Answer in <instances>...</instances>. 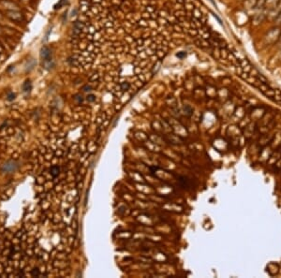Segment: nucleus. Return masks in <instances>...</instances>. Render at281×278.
Here are the masks:
<instances>
[{
	"label": "nucleus",
	"instance_id": "f257e3e1",
	"mask_svg": "<svg viewBox=\"0 0 281 278\" xmlns=\"http://www.w3.org/2000/svg\"><path fill=\"white\" fill-rule=\"evenodd\" d=\"M280 34H281V30L278 26L270 29L267 32V34L264 36V43L267 45H272L274 43H276V42L278 41Z\"/></svg>",
	"mask_w": 281,
	"mask_h": 278
},
{
	"label": "nucleus",
	"instance_id": "423d86ee",
	"mask_svg": "<svg viewBox=\"0 0 281 278\" xmlns=\"http://www.w3.org/2000/svg\"><path fill=\"white\" fill-rule=\"evenodd\" d=\"M84 23L82 21H75L73 25V34L76 37H78L79 35H81V33L84 30Z\"/></svg>",
	"mask_w": 281,
	"mask_h": 278
},
{
	"label": "nucleus",
	"instance_id": "0eeeda50",
	"mask_svg": "<svg viewBox=\"0 0 281 278\" xmlns=\"http://www.w3.org/2000/svg\"><path fill=\"white\" fill-rule=\"evenodd\" d=\"M280 0H265L263 8H266L268 9H274L278 6Z\"/></svg>",
	"mask_w": 281,
	"mask_h": 278
},
{
	"label": "nucleus",
	"instance_id": "f3484780",
	"mask_svg": "<svg viewBox=\"0 0 281 278\" xmlns=\"http://www.w3.org/2000/svg\"><path fill=\"white\" fill-rule=\"evenodd\" d=\"M276 23L277 25H281V11L278 13V15L276 16Z\"/></svg>",
	"mask_w": 281,
	"mask_h": 278
},
{
	"label": "nucleus",
	"instance_id": "a878e982",
	"mask_svg": "<svg viewBox=\"0 0 281 278\" xmlns=\"http://www.w3.org/2000/svg\"><path fill=\"white\" fill-rule=\"evenodd\" d=\"M0 20H3V15L1 12H0Z\"/></svg>",
	"mask_w": 281,
	"mask_h": 278
},
{
	"label": "nucleus",
	"instance_id": "6e6552de",
	"mask_svg": "<svg viewBox=\"0 0 281 278\" xmlns=\"http://www.w3.org/2000/svg\"><path fill=\"white\" fill-rule=\"evenodd\" d=\"M23 91H24L25 93H28V92H30L31 91V89H32V84H31V82L29 80L27 81H25L24 82V84H23Z\"/></svg>",
	"mask_w": 281,
	"mask_h": 278
},
{
	"label": "nucleus",
	"instance_id": "f03ea898",
	"mask_svg": "<svg viewBox=\"0 0 281 278\" xmlns=\"http://www.w3.org/2000/svg\"><path fill=\"white\" fill-rule=\"evenodd\" d=\"M4 16L15 23H23L25 21V16L19 11H6Z\"/></svg>",
	"mask_w": 281,
	"mask_h": 278
},
{
	"label": "nucleus",
	"instance_id": "ddd939ff",
	"mask_svg": "<svg viewBox=\"0 0 281 278\" xmlns=\"http://www.w3.org/2000/svg\"><path fill=\"white\" fill-rule=\"evenodd\" d=\"M120 87H121V90L122 91H127V90H128V89L130 88V82H122V84H120Z\"/></svg>",
	"mask_w": 281,
	"mask_h": 278
},
{
	"label": "nucleus",
	"instance_id": "9b49d317",
	"mask_svg": "<svg viewBox=\"0 0 281 278\" xmlns=\"http://www.w3.org/2000/svg\"><path fill=\"white\" fill-rule=\"evenodd\" d=\"M192 14L194 16V18H196V19H201V17H203V13H201V9H197V8H195L193 11H192Z\"/></svg>",
	"mask_w": 281,
	"mask_h": 278
},
{
	"label": "nucleus",
	"instance_id": "412c9836",
	"mask_svg": "<svg viewBox=\"0 0 281 278\" xmlns=\"http://www.w3.org/2000/svg\"><path fill=\"white\" fill-rule=\"evenodd\" d=\"M32 274H33V275L39 276V270H38V269H35V270H33Z\"/></svg>",
	"mask_w": 281,
	"mask_h": 278
},
{
	"label": "nucleus",
	"instance_id": "f8f14e48",
	"mask_svg": "<svg viewBox=\"0 0 281 278\" xmlns=\"http://www.w3.org/2000/svg\"><path fill=\"white\" fill-rule=\"evenodd\" d=\"M59 171H60V169L58 166H52L51 168V174L54 177H56L59 174Z\"/></svg>",
	"mask_w": 281,
	"mask_h": 278
},
{
	"label": "nucleus",
	"instance_id": "b1692460",
	"mask_svg": "<svg viewBox=\"0 0 281 278\" xmlns=\"http://www.w3.org/2000/svg\"><path fill=\"white\" fill-rule=\"evenodd\" d=\"M277 42H278V45H279L280 47H281V34H280V37H279V38H278V41H277Z\"/></svg>",
	"mask_w": 281,
	"mask_h": 278
},
{
	"label": "nucleus",
	"instance_id": "7ed1b4c3",
	"mask_svg": "<svg viewBox=\"0 0 281 278\" xmlns=\"http://www.w3.org/2000/svg\"><path fill=\"white\" fill-rule=\"evenodd\" d=\"M19 162L16 160H9L3 165L1 171L5 173H13L18 170Z\"/></svg>",
	"mask_w": 281,
	"mask_h": 278
},
{
	"label": "nucleus",
	"instance_id": "5701e85b",
	"mask_svg": "<svg viewBox=\"0 0 281 278\" xmlns=\"http://www.w3.org/2000/svg\"><path fill=\"white\" fill-rule=\"evenodd\" d=\"M3 32H4V31H3V27L1 26V25H0V35H2Z\"/></svg>",
	"mask_w": 281,
	"mask_h": 278
},
{
	"label": "nucleus",
	"instance_id": "9d476101",
	"mask_svg": "<svg viewBox=\"0 0 281 278\" xmlns=\"http://www.w3.org/2000/svg\"><path fill=\"white\" fill-rule=\"evenodd\" d=\"M264 18H265V14H262H262H257L255 17H254V22H255V25L260 24V23H262L264 20Z\"/></svg>",
	"mask_w": 281,
	"mask_h": 278
},
{
	"label": "nucleus",
	"instance_id": "1a4fd4ad",
	"mask_svg": "<svg viewBox=\"0 0 281 278\" xmlns=\"http://www.w3.org/2000/svg\"><path fill=\"white\" fill-rule=\"evenodd\" d=\"M257 2H258V0H246L244 3V5L246 9H252L253 7H256Z\"/></svg>",
	"mask_w": 281,
	"mask_h": 278
},
{
	"label": "nucleus",
	"instance_id": "a211bd4d",
	"mask_svg": "<svg viewBox=\"0 0 281 278\" xmlns=\"http://www.w3.org/2000/svg\"><path fill=\"white\" fill-rule=\"evenodd\" d=\"M82 90H84V92H90L92 90V87L90 86V85L86 84V85H84V86L82 87Z\"/></svg>",
	"mask_w": 281,
	"mask_h": 278
},
{
	"label": "nucleus",
	"instance_id": "aec40b11",
	"mask_svg": "<svg viewBox=\"0 0 281 278\" xmlns=\"http://www.w3.org/2000/svg\"><path fill=\"white\" fill-rule=\"evenodd\" d=\"M74 98H75V99H77V100H78L79 102H82V97L81 95H76Z\"/></svg>",
	"mask_w": 281,
	"mask_h": 278
},
{
	"label": "nucleus",
	"instance_id": "2eb2a0df",
	"mask_svg": "<svg viewBox=\"0 0 281 278\" xmlns=\"http://www.w3.org/2000/svg\"><path fill=\"white\" fill-rule=\"evenodd\" d=\"M86 99H87V101H88V102H94V101L96 100V97H95L94 95L90 94V95H88V96H87Z\"/></svg>",
	"mask_w": 281,
	"mask_h": 278
},
{
	"label": "nucleus",
	"instance_id": "4be33fe9",
	"mask_svg": "<svg viewBox=\"0 0 281 278\" xmlns=\"http://www.w3.org/2000/svg\"><path fill=\"white\" fill-rule=\"evenodd\" d=\"M4 51H5L4 47H3V46H2L1 44H0V55H2V54H3V52H4Z\"/></svg>",
	"mask_w": 281,
	"mask_h": 278
},
{
	"label": "nucleus",
	"instance_id": "393cba45",
	"mask_svg": "<svg viewBox=\"0 0 281 278\" xmlns=\"http://www.w3.org/2000/svg\"><path fill=\"white\" fill-rule=\"evenodd\" d=\"M209 1H210L211 3H212V4H213L214 6H216V3H215V1H214V0H209Z\"/></svg>",
	"mask_w": 281,
	"mask_h": 278
},
{
	"label": "nucleus",
	"instance_id": "dca6fc26",
	"mask_svg": "<svg viewBox=\"0 0 281 278\" xmlns=\"http://www.w3.org/2000/svg\"><path fill=\"white\" fill-rule=\"evenodd\" d=\"M176 56H177L178 58H180V59H184L187 56V54L185 52H178V54H176Z\"/></svg>",
	"mask_w": 281,
	"mask_h": 278
},
{
	"label": "nucleus",
	"instance_id": "39448f33",
	"mask_svg": "<svg viewBox=\"0 0 281 278\" xmlns=\"http://www.w3.org/2000/svg\"><path fill=\"white\" fill-rule=\"evenodd\" d=\"M0 4L2 5L3 8L6 9V11H19L18 6L9 0H0Z\"/></svg>",
	"mask_w": 281,
	"mask_h": 278
},
{
	"label": "nucleus",
	"instance_id": "4468645a",
	"mask_svg": "<svg viewBox=\"0 0 281 278\" xmlns=\"http://www.w3.org/2000/svg\"><path fill=\"white\" fill-rule=\"evenodd\" d=\"M15 97H16V95H15L13 92H9V93H8V95H7V100H9V101H12V100H14V99H15Z\"/></svg>",
	"mask_w": 281,
	"mask_h": 278
},
{
	"label": "nucleus",
	"instance_id": "20e7f679",
	"mask_svg": "<svg viewBox=\"0 0 281 278\" xmlns=\"http://www.w3.org/2000/svg\"><path fill=\"white\" fill-rule=\"evenodd\" d=\"M41 57L44 62H51L52 61V52L50 48H48L47 46L41 48Z\"/></svg>",
	"mask_w": 281,
	"mask_h": 278
},
{
	"label": "nucleus",
	"instance_id": "bb28decb",
	"mask_svg": "<svg viewBox=\"0 0 281 278\" xmlns=\"http://www.w3.org/2000/svg\"><path fill=\"white\" fill-rule=\"evenodd\" d=\"M94 2H97V3H98V2H101V0H94Z\"/></svg>",
	"mask_w": 281,
	"mask_h": 278
},
{
	"label": "nucleus",
	"instance_id": "6ab92c4d",
	"mask_svg": "<svg viewBox=\"0 0 281 278\" xmlns=\"http://www.w3.org/2000/svg\"><path fill=\"white\" fill-rule=\"evenodd\" d=\"M146 11H148V13H151V12H155V11H156V9L154 8V7H147V9H146Z\"/></svg>",
	"mask_w": 281,
	"mask_h": 278
}]
</instances>
